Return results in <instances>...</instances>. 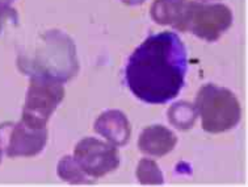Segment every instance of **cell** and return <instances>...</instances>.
<instances>
[{"mask_svg": "<svg viewBox=\"0 0 248 187\" xmlns=\"http://www.w3.org/2000/svg\"><path fill=\"white\" fill-rule=\"evenodd\" d=\"M186 49L173 32L151 34L127 60L125 81L130 91L147 104H166L185 85Z\"/></svg>", "mask_w": 248, "mask_h": 187, "instance_id": "obj_1", "label": "cell"}, {"mask_svg": "<svg viewBox=\"0 0 248 187\" xmlns=\"http://www.w3.org/2000/svg\"><path fill=\"white\" fill-rule=\"evenodd\" d=\"M17 68L29 78H46L63 85L79 71L75 42L58 29L47 31L41 34L32 51L18 54Z\"/></svg>", "mask_w": 248, "mask_h": 187, "instance_id": "obj_2", "label": "cell"}, {"mask_svg": "<svg viewBox=\"0 0 248 187\" xmlns=\"http://www.w3.org/2000/svg\"><path fill=\"white\" fill-rule=\"evenodd\" d=\"M194 105L205 132L222 133L235 128L242 118L238 98L226 87L214 83L203 85L197 92Z\"/></svg>", "mask_w": 248, "mask_h": 187, "instance_id": "obj_3", "label": "cell"}, {"mask_svg": "<svg viewBox=\"0 0 248 187\" xmlns=\"http://www.w3.org/2000/svg\"><path fill=\"white\" fill-rule=\"evenodd\" d=\"M63 98L62 83L46 78L31 77L21 121L33 129H44Z\"/></svg>", "mask_w": 248, "mask_h": 187, "instance_id": "obj_4", "label": "cell"}, {"mask_svg": "<svg viewBox=\"0 0 248 187\" xmlns=\"http://www.w3.org/2000/svg\"><path fill=\"white\" fill-rule=\"evenodd\" d=\"M232 25L231 9L221 3H201L189 0L185 32L208 42L217 41Z\"/></svg>", "mask_w": 248, "mask_h": 187, "instance_id": "obj_5", "label": "cell"}, {"mask_svg": "<svg viewBox=\"0 0 248 187\" xmlns=\"http://www.w3.org/2000/svg\"><path fill=\"white\" fill-rule=\"evenodd\" d=\"M74 158L84 173L93 181L112 173L120 166L117 146L95 137H86L78 142Z\"/></svg>", "mask_w": 248, "mask_h": 187, "instance_id": "obj_6", "label": "cell"}, {"mask_svg": "<svg viewBox=\"0 0 248 187\" xmlns=\"http://www.w3.org/2000/svg\"><path fill=\"white\" fill-rule=\"evenodd\" d=\"M46 142L47 128L33 129L21 120L0 124V151L11 158L34 157L44 151Z\"/></svg>", "mask_w": 248, "mask_h": 187, "instance_id": "obj_7", "label": "cell"}, {"mask_svg": "<svg viewBox=\"0 0 248 187\" xmlns=\"http://www.w3.org/2000/svg\"><path fill=\"white\" fill-rule=\"evenodd\" d=\"M93 129L114 146H125L131 136L129 119L122 111L118 110H108L103 112L95 121Z\"/></svg>", "mask_w": 248, "mask_h": 187, "instance_id": "obj_8", "label": "cell"}, {"mask_svg": "<svg viewBox=\"0 0 248 187\" xmlns=\"http://www.w3.org/2000/svg\"><path fill=\"white\" fill-rule=\"evenodd\" d=\"M176 144V135L163 125H151L144 128L138 140V148L143 154L158 158L171 153Z\"/></svg>", "mask_w": 248, "mask_h": 187, "instance_id": "obj_9", "label": "cell"}, {"mask_svg": "<svg viewBox=\"0 0 248 187\" xmlns=\"http://www.w3.org/2000/svg\"><path fill=\"white\" fill-rule=\"evenodd\" d=\"M189 0H154L150 8L151 17L159 25H170L185 32Z\"/></svg>", "mask_w": 248, "mask_h": 187, "instance_id": "obj_10", "label": "cell"}, {"mask_svg": "<svg viewBox=\"0 0 248 187\" xmlns=\"http://www.w3.org/2000/svg\"><path fill=\"white\" fill-rule=\"evenodd\" d=\"M167 116L172 127H175L179 131H189L196 124L199 112L194 104L189 102L180 101L173 103L168 108Z\"/></svg>", "mask_w": 248, "mask_h": 187, "instance_id": "obj_11", "label": "cell"}, {"mask_svg": "<svg viewBox=\"0 0 248 187\" xmlns=\"http://www.w3.org/2000/svg\"><path fill=\"white\" fill-rule=\"evenodd\" d=\"M57 174L58 177L64 182L71 183V185H91L95 181L87 175L74 155H64L62 160L58 162L57 166Z\"/></svg>", "mask_w": 248, "mask_h": 187, "instance_id": "obj_12", "label": "cell"}, {"mask_svg": "<svg viewBox=\"0 0 248 187\" xmlns=\"http://www.w3.org/2000/svg\"><path fill=\"white\" fill-rule=\"evenodd\" d=\"M137 178L140 185H163L164 177L162 170L159 169L158 164L150 158H142L137 168Z\"/></svg>", "mask_w": 248, "mask_h": 187, "instance_id": "obj_13", "label": "cell"}, {"mask_svg": "<svg viewBox=\"0 0 248 187\" xmlns=\"http://www.w3.org/2000/svg\"><path fill=\"white\" fill-rule=\"evenodd\" d=\"M8 21H12L14 24H17L18 21V15L17 11L12 7H0V34L3 33L5 24Z\"/></svg>", "mask_w": 248, "mask_h": 187, "instance_id": "obj_14", "label": "cell"}, {"mask_svg": "<svg viewBox=\"0 0 248 187\" xmlns=\"http://www.w3.org/2000/svg\"><path fill=\"white\" fill-rule=\"evenodd\" d=\"M121 1L126 5H140L144 3V0H121Z\"/></svg>", "mask_w": 248, "mask_h": 187, "instance_id": "obj_15", "label": "cell"}, {"mask_svg": "<svg viewBox=\"0 0 248 187\" xmlns=\"http://www.w3.org/2000/svg\"><path fill=\"white\" fill-rule=\"evenodd\" d=\"M15 0H0V7H7L11 3H14Z\"/></svg>", "mask_w": 248, "mask_h": 187, "instance_id": "obj_16", "label": "cell"}, {"mask_svg": "<svg viewBox=\"0 0 248 187\" xmlns=\"http://www.w3.org/2000/svg\"><path fill=\"white\" fill-rule=\"evenodd\" d=\"M201 3H208V1H212V0H199Z\"/></svg>", "mask_w": 248, "mask_h": 187, "instance_id": "obj_17", "label": "cell"}, {"mask_svg": "<svg viewBox=\"0 0 248 187\" xmlns=\"http://www.w3.org/2000/svg\"><path fill=\"white\" fill-rule=\"evenodd\" d=\"M1 155H3V152L0 151V162H1Z\"/></svg>", "mask_w": 248, "mask_h": 187, "instance_id": "obj_18", "label": "cell"}]
</instances>
